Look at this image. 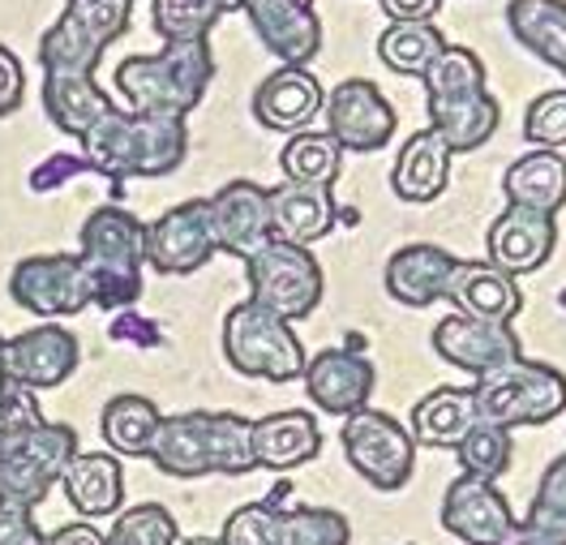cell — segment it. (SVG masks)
Returning a JSON list of instances; mask_svg holds the SVG:
<instances>
[{
    "mask_svg": "<svg viewBox=\"0 0 566 545\" xmlns=\"http://www.w3.org/2000/svg\"><path fill=\"white\" fill-rule=\"evenodd\" d=\"M558 73H563V77H566V61H563V70H558Z\"/></svg>",
    "mask_w": 566,
    "mask_h": 545,
    "instance_id": "55",
    "label": "cell"
},
{
    "mask_svg": "<svg viewBox=\"0 0 566 545\" xmlns=\"http://www.w3.org/2000/svg\"><path fill=\"white\" fill-rule=\"evenodd\" d=\"M245 280L249 296L287 323L310 318L322 305V292H326L318 258L305 245H287V241H271L266 250L245 258Z\"/></svg>",
    "mask_w": 566,
    "mask_h": 545,
    "instance_id": "7",
    "label": "cell"
},
{
    "mask_svg": "<svg viewBox=\"0 0 566 545\" xmlns=\"http://www.w3.org/2000/svg\"><path fill=\"white\" fill-rule=\"evenodd\" d=\"M22 95H27V70H22L18 52L0 43V116L22 108Z\"/></svg>",
    "mask_w": 566,
    "mask_h": 545,
    "instance_id": "46",
    "label": "cell"
},
{
    "mask_svg": "<svg viewBox=\"0 0 566 545\" xmlns=\"http://www.w3.org/2000/svg\"><path fill=\"white\" fill-rule=\"evenodd\" d=\"M61 490L70 499V507L86 520H104L116 515L125 503V469L120 455L112 451H77L70 469L61 473Z\"/></svg>",
    "mask_w": 566,
    "mask_h": 545,
    "instance_id": "25",
    "label": "cell"
},
{
    "mask_svg": "<svg viewBox=\"0 0 566 545\" xmlns=\"http://www.w3.org/2000/svg\"><path fill=\"white\" fill-rule=\"evenodd\" d=\"M339 164H344V146L335 143L331 134H292V143L283 146L280 168L287 181L305 185H331L339 181Z\"/></svg>",
    "mask_w": 566,
    "mask_h": 545,
    "instance_id": "35",
    "label": "cell"
},
{
    "mask_svg": "<svg viewBox=\"0 0 566 545\" xmlns=\"http://www.w3.org/2000/svg\"><path fill=\"white\" fill-rule=\"evenodd\" d=\"M305 396L331 417H353L369 408L374 396V361L360 348H322L305 361Z\"/></svg>",
    "mask_w": 566,
    "mask_h": 545,
    "instance_id": "18",
    "label": "cell"
},
{
    "mask_svg": "<svg viewBox=\"0 0 566 545\" xmlns=\"http://www.w3.org/2000/svg\"><path fill=\"white\" fill-rule=\"evenodd\" d=\"M77 361H82V344L61 323H39V327L4 339V369L31 391H52V387L70 382Z\"/></svg>",
    "mask_w": 566,
    "mask_h": 545,
    "instance_id": "17",
    "label": "cell"
},
{
    "mask_svg": "<svg viewBox=\"0 0 566 545\" xmlns=\"http://www.w3.org/2000/svg\"><path fill=\"white\" fill-rule=\"evenodd\" d=\"M472 396L481 421L515 430V426H545L566 412V378L563 369L545 361H511L472 378Z\"/></svg>",
    "mask_w": 566,
    "mask_h": 545,
    "instance_id": "6",
    "label": "cell"
},
{
    "mask_svg": "<svg viewBox=\"0 0 566 545\" xmlns=\"http://www.w3.org/2000/svg\"><path fill=\"white\" fill-rule=\"evenodd\" d=\"M322 112H326V134L344 150H382L395 138V125H399L390 99L369 77L339 82L331 91V99L322 104Z\"/></svg>",
    "mask_w": 566,
    "mask_h": 545,
    "instance_id": "13",
    "label": "cell"
},
{
    "mask_svg": "<svg viewBox=\"0 0 566 545\" xmlns=\"http://www.w3.org/2000/svg\"><path fill=\"white\" fill-rule=\"evenodd\" d=\"M335 193L331 185L283 181L271 189V232L287 245H314L335 228Z\"/></svg>",
    "mask_w": 566,
    "mask_h": 545,
    "instance_id": "22",
    "label": "cell"
},
{
    "mask_svg": "<svg viewBox=\"0 0 566 545\" xmlns=\"http://www.w3.org/2000/svg\"><path fill=\"white\" fill-rule=\"evenodd\" d=\"M502 193H506L511 207H528V211L558 216L566 207V159L558 150L532 146L528 155H520L502 172Z\"/></svg>",
    "mask_w": 566,
    "mask_h": 545,
    "instance_id": "27",
    "label": "cell"
},
{
    "mask_svg": "<svg viewBox=\"0 0 566 545\" xmlns=\"http://www.w3.org/2000/svg\"><path fill=\"white\" fill-rule=\"evenodd\" d=\"M476 421H481V412H476L472 387H433L424 400H417L408 430H412V438L424 442V447L455 451Z\"/></svg>",
    "mask_w": 566,
    "mask_h": 545,
    "instance_id": "29",
    "label": "cell"
},
{
    "mask_svg": "<svg viewBox=\"0 0 566 545\" xmlns=\"http://www.w3.org/2000/svg\"><path fill=\"white\" fill-rule=\"evenodd\" d=\"M82 172H91V164H86L82 155L56 150V155H48V159L39 164L35 172H31V189H35V193H48V189H56V185L73 181V177H82Z\"/></svg>",
    "mask_w": 566,
    "mask_h": 545,
    "instance_id": "45",
    "label": "cell"
},
{
    "mask_svg": "<svg viewBox=\"0 0 566 545\" xmlns=\"http://www.w3.org/2000/svg\"><path fill=\"white\" fill-rule=\"evenodd\" d=\"M344 455L356 473L365 476L374 490H403L412 464H417V438L408 426H399L382 408H360L353 417H344Z\"/></svg>",
    "mask_w": 566,
    "mask_h": 545,
    "instance_id": "9",
    "label": "cell"
},
{
    "mask_svg": "<svg viewBox=\"0 0 566 545\" xmlns=\"http://www.w3.org/2000/svg\"><path fill=\"white\" fill-rule=\"evenodd\" d=\"M214 77L207 39H168L159 52H142L116 65V91L138 116H189Z\"/></svg>",
    "mask_w": 566,
    "mask_h": 545,
    "instance_id": "3",
    "label": "cell"
},
{
    "mask_svg": "<svg viewBox=\"0 0 566 545\" xmlns=\"http://www.w3.org/2000/svg\"><path fill=\"white\" fill-rule=\"evenodd\" d=\"M429 120H433V129L442 134V143L451 146L455 155H468V150H481L497 134L502 108H497V99L485 86V91L455 95V99H429Z\"/></svg>",
    "mask_w": 566,
    "mask_h": 545,
    "instance_id": "28",
    "label": "cell"
},
{
    "mask_svg": "<svg viewBox=\"0 0 566 545\" xmlns=\"http://www.w3.org/2000/svg\"><path fill=\"white\" fill-rule=\"evenodd\" d=\"M223 18V0H150V22L159 39H207Z\"/></svg>",
    "mask_w": 566,
    "mask_h": 545,
    "instance_id": "41",
    "label": "cell"
},
{
    "mask_svg": "<svg viewBox=\"0 0 566 545\" xmlns=\"http://www.w3.org/2000/svg\"><path fill=\"white\" fill-rule=\"evenodd\" d=\"M502 545H549V542H545V537H536V533H528V528H515Z\"/></svg>",
    "mask_w": 566,
    "mask_h": 545,
    "instance_id": "51",
    "label": "cell"
},
{
    "mask_svg": "<svg viewBox=\"0 0 566 545\" xmlns=\"http://www.w3.org/2000/svg\"><path fill=\"white\" fill-rule=\"evenodd\" d=\"M77 434L65 421H43L35 434L13 451H0V503L4 507L35 511L52 485H61V473L77 455Z\"/></svg>",
    "mask_w": 566,
    "mask_h": 545,
    "instance_id": "8",
    "label": "cell"
},
{
    "mask_svg": "<svg viewBox=\"0 0 566 545\" xmlns=\"http://www.w3.org/2000/svg\"><path fill=\"white\" fill-rule=\"evenodd\" d=\"M520 528L545 537L549 545H566V451L545 464V473L536 481V494H532V507L520 520Z\"/></svg>",
    "mask_w": 566,
    "mask_h": 545,
    "instance_id": "36",
    "label": "cell"
},
{
    "mask_svg": "<svg viewBox=\"0 0 566 545\" xmlns=\"http://www.w3.org/2000/svg\"><path fill=\"white\" fill-rule=\"evenodd\" d=\"M253 35L283 65H310L322 52V18L314 0H241Z\"/></svg>",
    "mask_w": 566,
    "mask_h": 545,
    "instance_id": "16",
    "label": "cell"
},
{
    "mask_svg": "<svg viewBox=\"0 0 566 545\" xmlns=\"http://www.w3.org/2000/svg\"><path fill=\"white\" fill-rule=\"evenodd\" d=\"M442 528L463 545H502L520 520L511 515V503L497 494L494 481L460 473L442 494Z\"/></svg>",
    "mask_w": 566,
    "mask_h": 545,
    "instance_id": "15",
    "label": "cell"
},
{
    "mask_svg": "<svg viewBox=\"0 0 566 545\" xmlns=\"http://www.w3.org/2000/svg\"><path fill=\"white\" fill-rule=\"evenodd\" d=\"M219 254L211 228V202L189 198L177 202L172 211L146 223V266L159 275H193Z\"/></svg>",
    "mask_w": 566,
    "mask_h": 545,
    "instance_id": "11",
    "label": "cell"
},
{
    "mask_svg": "<svg viewBox=\"0 0 566 545\" xmlns=\"http://www.w3.org/2000/svg\"><path fill=\"white\" fill-rule=\"evenodd\" d=\"M0 365H4V335H0Z\"/></svg>",
    "mask_w": 566,
    "mask_h": 545,
    "instance_id": "54",
    "label": "cell"
},
{
    "mask_svg": "<svg viewBox=\"0 0 566 545\" xmlns=\"http://www.w3.org/2000/svg\"><path fill=\"white\" fill-rule=\"evenodd\" d=\"M159 408L146 400V396H112L104 403V417H99V430L104 442L112 447V455H125V460H146L150 455V442L159 434Z\"/></svg>",
    "mask_w": 566,
    "mask_h": 545,
    "instance_id": "32",
    "label": "cell"
},
{
    "mask_svg": "<svg viewBox=\"0 0 566 545\" xmlns=\"http://www.w3.org/2000/svg\"><path fill=\"white\" fill-rule=\"evenodd\" d=\"M168 476H245L253 460V421L241 412H177L159 421L146 455Z\"/></svg>",
    "mask_w": 566,
    "mask_h": 545,
    "instance_id": "2",
    "label": "cell"
},
{
    "mask_svg": "<svg viewBox=\"0 0 566 545\" xmlns=\"http://www.w3.org/2000/svg\"><path fill=\"white\" fill-rule=\"evenodd\" d=\"M451 159H455V150L429 125L403 143L399 159H395V172H390V189L403 202H433L451 181Z\"/></svg>",
    "mask_w": 566,
    "mask_h": 545,
    "instance_id": "26",
    "label": "cell"
},
{
    "mask_svg": "<svg viewBox=\"0 0 566 545\" xmlns=\"http://www.w3.org/2000/svg\"><path fill=\"white\" fill-rule=\"evenodd\" d=\"M460 258L442 245H429V241H417V245H399L395 254L387 258V292L408 305V310H429L433 301H447V280L455 271Z\"/></svg>",
    "mask_w": 566,
    "mask_h": 545,
    "instance_id": "21",
    "label": "cell"
},
{
    "mask_svg": "<svg viewBox=\"0 0 566 545\" xmlns=\"http://www.w3.org/2000/svg\"><path fill=\"white\" fill-rule=\"evenodd\" d=\"M9 296L43 323L73 318L95 305L91 275L77 254H31L22 258L9 275Z\"/></svg>",
    "mask_w": 566,
    "mask_h": 545,
    "instance_id": "10",
    "label": "cell"
},
{
    "mask_svg": "<svg viewBox=\"0 0 566 545\" xmlns=\"http://www.w3.org/2000/svg\"><path fill=\"white\" fill-rule=\"evenodd\" d=\"M433 353L447 365L463 369L468 378L494 374L502 365L520 361V335L511 331V323H490V318H472V314H447L433 327Z\"/></svg>",
    "mask_w": 566,
    "mask_h": 545,
    "instance_id": "12",
    "label": "cell"
},
{
    "mask_svg": "<svg viewBox=\"0 0 566 545\" xmlns=\"http://www.w3.org/2000/svg\"><path fill=\"white\" fill-rule=\"evenodd\" d=\"M322 104H326L322 82L305 65H280L253 91V116L262 120V129L275 134H301L322 112Z\"/></svg>",
    "mask_w": 566,
    "mask_h": 545,
    "instance_id": "20",
    "label": "cell"
},
{
    "mask_svg": "<svg viewBox=\"0 0 566 545\" xmlns=\"http://www.w3.org/2000/svg\"><path fill=\"white\" fill-rule=\"evenodd\" d=\"M554 245H558V219L506 202V211L485 232V262H494L506 275H532L549 262Z\"/></svg>",
    "mask_w": 566,
    "mask_h": 545,
    "instance_id": "19",
    "label": "cell"
},
{
    "mask_svg": "<svg viewBox=\"0 0 566 545\" xmlns=\"http://www.w3.org/2000/svg\"><path fill=\"white\" fill-rule=\"evenodd\" d=\"M112 339H120V344H134V348H150L155 339H159V327L150 323V318H142V314H129V310H116V318H112Z\"/></svg>",
    "mask_w": 566,
    "mask_h": 545,
    "instance_id": "48",
    "label": "cell"
},
{
    "mask_svg": "<svg viewBox=\"0 0 566 545\" xmlns=\"http://www.w3.org/2000/svg\"><path fill=\"white\" fill-rule=\"evenodd\" d=\"M207 202H211L214 245L223 254L253 258L275 241V232H271V189H262L258 181L237 177V181L219 185Z\"/></svg>",
    "mask_w": 566,
    "mask_h": 545,
    "instance_id": "14",
    "label": "cell"
},
{
    "mask_svg": "<svg viewBox=\"0 0 566 545\" xmlns=\"http://www.w3.org/2000/svg\"><path fill=\"white\" fill-rule=\"evenodd\" d=\"M524 138L541 150H563L566 146V86L536 95L524 112Z\"/></svg>",
    "mask_w": 566,
    "mask_h": 545,
    "instance_id": "44",
    "label": "cell"
},
{
    "mask_svg": "<svg viewBox=\"0 0 566 545\" xmlns=\"http://www.w3.org/2000/svg\"><path fill=\"white\" fill-rule=\"evenodd\" d=\"M232 9H241V0H223V13H232Z\"/></svg>",
    "mask_w": 566,
    "mask_h": 545,
    "instance_id": "53",
    "label": "cell"
},
{
    "mask_svg": "<svg viewBox=\"0 0 566 545\" xmlns=\"http://www.w3.org/2000/svg\"><path fill=\"white\" fill-rule=\"evenodd\" d=\"M77 143L91 172L107 181L172 177L189 155V129L185 116H138L129 108H107Z\"/></svg>",
    "mask_w": 566,
    "mask_h": 545,
    "instance_id": "1",
    "label": "cell"
},
{
    "mask_svg": "<svg viewBox=\"0 0 566 545\" xmlns=\"http://www.w3.org/2000/svg\"><path fill=\"white\" fill-rule=\"evenodd\" d=\"M77 258L91 275V292L99 310H129L142 296V266H146V223L125 207L91 211L77 237Z\"/></svg>",
    "mask_w": 566,
    "mask_h": 545,
    "instance_id": "4",
    "label": "cell"
},
{
    "mask_svg": "<svg viewBox=\"0 0 566 545\" xmlns=\"http://www.w3.org/2000/svg\"><path fill=\"white\" fill-rule=\"evenodd\" d=\"M280 515H283V507L271 503V499L245 503V507H237L223 520L219 542L223 545H280Z\"/></svg>",
    "mask_w": 566,
    "mask_h": 545,
    "instance_id": "43",
    "label": "cell"
},
{
    "mask_svg": "<svg viewBox=\"0 0 566 545\" xmlns=\"http://www.w3.org/2000/svg\"><path fill=\"white\" fill-rule=\"evenodd\" d=\"M429 99H455V95H472V91H485V65L472 48H460V43H447L433 65L421 73Z\"/></svg>",
    "mask_w": 566,
    "mask_h": 545,
    "instance_id": "37",
    "label": "cell"
},
{
    "mask_svg": "<svg viewBox=\"0 0 566 545\" xmlns=\"http://www.w3.org/2000/svg\"><path fill=\"white\" fill-rule=\"evenodd\" d=\"M442 48H447V35L433 22H390L382 39H378L382 65L395 73H417V77L433 65V56Z\"/></svg>",
    "mask_w": 566,
    "mask_h": 545,
    "instance_id": "34",
    "label": "cell"
},
{
    "mask_svg": "<svg viewBox=\"0 0 566 545\" xmlns=\"http://www.w3.org/2000/svg\"><path fill=\"white\" fill-rule=\"evenodd\" d=\"M177 520L168 515V507L138 503V507H125L112 520L104 545H177Z\"/></svg>",
    "mask_w": 566,
    "mask_h": 545,
    "instance_id": "42",
    "label": "cell"
},
{
    "mask_svg": "<svg viewBox=\"0 0 566 545\" xmlns=\"http://www.w3.org/2000/svg\"><path fill=\"white\" fill-rule=\"evenodd\" d=\"M563 305H566V292H563Z\"/></svg>",
    "mask_w": 566,
    "mask_h": 545,
    "instance_id": "56",
    "label": "cell"
},
{
    "mask_svg": "<svg viewBox=\"0 0 566 545\" xmlns=\"http://www.w3.org/2000/svg\"><path fill=\"white\" fill-rule=\"evenodd\" d=\"M318 451L322 430L305 408H283V412L253 421V460H258V469L287 473V469L310 464Z\"/></svg>",
    "mask_w": 566,
    "mask_h": 545,
    "instance_id": "24",
    "label": "cell"
},
{
    "mask_svg": "<svg viewBox=\"0 0 566 545\" xmlns=\"http://www.w3.org/2000/svg\"><path fill=\"white\" fill-rule=\"evenodd\" d=\"M107 108L116 104L99 91L95 73H43V112L61 134L82 138Z\"/></svg>",
    "mask_w": 566,
    "mask_h": 545,
    "instance_id": "30",
    "label": "cell"
},
{
    "mask_svg": "<svg viewBox=\"0 0 566 545\" xmlns=\"http://www.w3.org/2000/svg\"><path fill=\"white\" fill-rule=\"evenodd\" d=\"M353 528L335 507H283L280 515V545H348Z\"/></svg>",
    "mask_w": 566,
    "mask_h": 545,
    "instance_id": "38",
    "label": "cell"
},
{
    "mask_svg": "<svg viewBox=\"0 0 566 545\" xmlns=\"http://www.w3.org/2000/svg\"><path fill=\"white\" fill-rule=\"evenodd\" d=\"M35 396L39 391L22 387V382L0 365V451L22 447V442H27V438L35 434L39 426L48 421Z\"/></svg>",
    "mask_w": 566,
    "mask_h": 545,
    "instance_id": "40",
    "label": "cell"
},
{
    "mask_svg": "<svg viewBox=\"0 0 566 545\" xmlns=\"http://www.w3.org/2000/svg\"><path fill=\"white\" fill-rule=\"evenodd\" d=\"M177 545H223L219 537H177Z\"/></svg>",
    "mask_w": 566,
    "mask_h": 545,
    "instance_id": "52",
    "label": "cell"
},
{
    "mask_svg": "<svg viewBox=\"0 0 566 545\" xmlns=\"http://www.w3.org/2000/svg\"><path fill=\"white\" fill-rule=\"evenodd\" d=\"M506 27L545 65L563 70L566 61V0H511Z\"/></svg>",
    "mask_w": 566,
    "mask_h": 545,
    "instance_id": "31",
    "label": "cell"
},
{
    "mask_svg": "<svg viewBox=\"0 0 566 545\" xmlns=\"http://www.w3.org/2000/svg\"><path fill=\"white\" fill-rule=\"evenodd\" d=\"M223 357L237 374L262 382H296L310 361L292 323L258 305L253 296L237 301L223 318Z\"/></svg>",
    "mask_w": 566,
    "mask_h": 545,
    "instance_id": "5",
    "label": "cell"
},
{
    "mask_svg": "<svg viewBox=\"0 0 566 545\" xmlns=\"http://www.w3.org/2000/svg\"><path fill=\"white\" fill-rule=\"evenodd\" d=\"M460 455V469L468 476H481V481H497V476L511 469V455H515V442H511V430L502 426H490V421H476L468 438L455 447Z\"/></svg>",
    "mask_w": 566,
    "mask_h": 545,
    "instance_id": "39",
    "label": "cell"
},
{
    "mask_svg": "<svg viewBox=\"0 0 566 545\" xmlns=\"http://www.w3.org/2000/svg\"><path fill=\"white\" fill-rule=\"evenodd\" d=\"M447 301L472 318L511 323L524 305V292L515 284V275L497 271L494 262H455V271L447 280Z\"/></svg>",
    "mask_w": 566,
    "mask_h": 545,
    "instance_id": "23",
    "label": "cell"
},
{
    "mask_svg": "<svg viewBox=\"0 0 566 545\" xmlns=\"http://www.w3.org/2000/svg\"><path fill=\"white\" fill-rule=\"evenodd\" d=\"M43 545H104V533L95 524H65V528L48 533Z\"/></svg>",
    "mask_w": 566,
    "mask_h": 545,
    "instance_id": "50",
    "label": "cell"
},
{
    "mask_svg": "<svg viewBox=\"0 0 566 545\" xmlns=\"http://www.w3.org/2000/svg\"><path fill=\"white\" fill-rule=\"evenodd\" d=\"M107 43L82 18H73L70 9L43 31L39 39V65L43 73H95Z\"/></svg>",
    "mask_w": 566,
    "mask_h": 545,
    "instance_id": "33",
    "label": "cell"
},
{
    "mask_svg": "<svg viewBox=\"0 0 566 545\" xmlns=\"http://www.w3.org/2000/svg\"><path fill=\"white\" fill-rule=\"evenodd\" d=\"M0 545H43V528L35 524V515L0 503Z\"/></svg>",
    "mask_w": 566,
    "mask_h": 545,
    "instance_id": "47",
    "label": "cell"
},
{
    "mask_svg": "<svg viewBox=\"0 0 566 545\" xmlns=\"http://www.w3.org/2000/svg\"><path fill=\"white\" fill-rule=\"evenodd\" d=\"M390 22H433L442 0H378Z\"/></svg>",
    "mask_w": 566,
    "mask_h": 545,
    "instance_id": "49",
    "label": "cell"
}]
</instances>
